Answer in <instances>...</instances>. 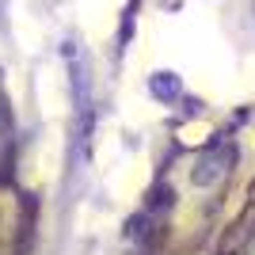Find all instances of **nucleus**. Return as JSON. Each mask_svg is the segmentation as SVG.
<instances>
[{
  "label": "nucleus",
  "mask_w": 255,
  "mask_h": 255,
  "mask_svg": "<svg viewBox=\"0 0 255 255\" xmlns=\"http://www.w3.org/2000/svg\"><path fill=\"white\" fill-rule=\"evenodd\" d=\"M229 160H233V149H229L225 141H213L210 149L194 160L191 183H194V187H213V183H217L225 171H229Z\"/></svg>",
  "instance_id": "nucleus-1"
},
{
  "label": "nucleus",
  "mask_w": 255,
  "mask_h": 255,
  "mask_svg": "<svg viewBox=\"0 0 255 255\" xmlns=\"http://www.w3.org/2000/svg\"><path fill=\"white\" fill-rule=\"evenodd\" d=\"M149 92H152L156 99H164V103H168V99L179 96V76H175V73H152V76H149Z\"/></svg>",
  "instance_id": "nucleus-2"
},
{
  "label": "nucleus",
  "mask_w": 255,
  "mask_h": 255,
  "mask_svg": "<svg viewBox=\"0 0 255 255\" xmlns=\"http://www.w3.org/2000/svg\"><path fill=\"white\" fill-rule=\"evenodd\" d=\"M4 107L8 103H4V96H0V126H8V111H4Z\"/></svg>",
  "instance_id": "nucleus-3"
}]
</instances>
